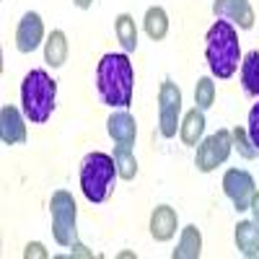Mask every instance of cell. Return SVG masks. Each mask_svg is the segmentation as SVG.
<instances>
[{
	"instance_id": "6da1fadb",
	"label": "cell",
	"mask_w": 259,
	"mask_h": 259,
	"mask_svg": "<svg viewBox=\"0 0 259 259\" xmlns=\"http://www.w3.org/2000/svg\"><path fill=\"white\" fill-rule=\"evenodd\" d=\"M96 91L106 106L127 109L133 104L135 91V70L127 55H104L96 65Z\"/></svg>"
},
{
	"instance_id": "7a4b0ae2",
	"label": "cell",
	"mask_w": 259,
	"mask_h": 259,
	"mask_svg": "<svg viewBox=\"0 0 259 259\" xmlns=\"http://www.w3.org/2000/svg\"><path fill=\"white\" fill-rule=\"evenodd\" d=\"M205 57L212 75L218 78H231L239 70V60H241V45H239V31L231 21L218 18L210 26L205 36Z\"/></svg>"
},
{
	"instance_id": "3957f363",
	"label": "cell",
	"mask_w": 259,
	"mask_h": 259,
	"mask_svg": "<svg viewBox=\"0 0 259 259\" xmlns=\"http://www.w3.org/2000/svg\"><path fill=\"white\" fill-rule=\"evenodd\" d=\"M55 99H57V83L50 78L47 70H29L24 83H21V104L24 114L34 124H45L55 112Z\"/></svg>"
},
{
	"instance_id": "277c9868",
	"label": "cell",
	"mask_w": 259,
	"mask_h": 259,
	"mask_svg": "<svg viewBox=\"0 0 259 259\" xmlns=\"http://www.w3.org/2000/svg\"><path fill=\"white\" fill-rule=\"evenodd\" d=\"M117 163L109 153L94 150L80 161V189L85 194L89 202H104L109 200V194L114 189V179H117Z\"/></svg>"
},
{
	"instance_id": "5b68a950",
	"label": "cell",
	"mask_w": 259,
	"mask_h": 259,
	"mask_svg": "<svg viewBox=\"0 0 259 259\" xmlns=\"http://www.w3.org/2000/svg\"><path fill=\"white\" fill-rule=\"evenodd\" d=\"M50 210H52V233H55V241L60 246L78 244V228H75L78 205L73 200V194L68 189H57L52 194V200H50Z\"/></svg>"
},
{
	"instance_id": "8992f818",
	"label": "cell",
	"mask_w": 259,
	"mask_h": 259,
	"mask_svg": "<svg viewBox=\"0 0 259 259\" xmlns=\"http://www.w3.org/2000/svg\"><path fill=\"white\" fill-rule=\"evenodd\" d=\"M231 150H233V135L228 130H218V133H212L210 138H205L200 143L194 166H197V171H202V174H210V171H215L221 163L228 161Z\"/></svg>"
},
{
	"instance_id": "52a82bcc",
	"label": "cell",
	"mask_w": 259,
	"mask_h": 259,
	"mask_svg": "<svg viewBox=\"0 0 259 259\" xmlns=\"http://www.w3.org/2000/svg\"><path fill=\"white\" fill-rule=\"evenodd\" d=\"M179 114H182V91L174 80H163L158 91V124L163 138H174L179 130Z\"/></svg>"
},
{
	"instance_id": "ba28073f",
	"label": "cell",
	"mask_w": 259,
	"mask_h": 259,
	"mask_svg": "<svg viewBox=\"0 0 259 259\" xmlns=\"http://www.w3.org/2000/svg\"><path fill=\"white\" fill-rule=\"evenodd\" d=\"M254 177L249 174V171L244 168H228L226 171V177H223V192H226V197L233 202L236 210H249L251 205V197H254Z\"/></svg>"
},
{
	"instance_id": "9c48e42d",
	"label": "cell",
	"mask_w": 259,
	"mask_h": 259,
	"mask_svg": "<svg viewBox=\"0 0 259 259\" xmlns=\"http://www.w3.org/2000/svg\"><path fill=\"white\" fill-rule=\"evenodd\" d=\"M41 39H45V21H41L39 13L29 11L24 13V18L18 21V29H16V47L18 52H34L39 45H41Z\"/></svg>"
},
{
	"instance_id": "30bf717a",
	"label": "cell",
	"mask_w": 259,
	"mask_h": 259,
	"mask_svg": "<svg viewBox=\"0 0 259 259\" xmlns=\"http://www.w3.org/2000/svg\"><path fill=\"white\" fill-rule=\"evenodd\" d=\"M212 13L218 18L231 21L239 29H251L254 26V11L249 0H215L212 3Z\"/></svg>"
},
{
	"instance_id": "8fae6325",
	"label": "cell",
	"mask_w": 259,
	"mask_h": 259,
	"mask_svg": "<svg viewBox=\"0 0 259 259\" xmlns=\"http://www.w3.org/2000/svg\"><path fill=\"white\" fill-rule=\"evenodd\" d=\"M0 138H3L6 145H21L26 143V124H24V117L16 106L6 104L0 109Z\"/></svg>"
},
{
	"instance_id": "7c38bea8",
	"label": "cell",
	"mask_w": 259,
	"mask_h": 259,
	"mask_svg": "<svg viewBox=\"0 0 259 259\" xmlns=\"http://www.w3.org/2000/svg\"><path fill=\"white\" fill-rule=\"evenodd\" d=\"M177 223H179V215L171 205H158L150 215V236L156 241H168L174 239L177 233Z\"/></svg>"
},
{
	"instance_id": "4fadbf2b",
	"label": "cell",
	"mask_w": 259,
	"mask_h": 259,
	"mask_svg": "<svg viewBox=\"0 0 259 259\" xmlns=\"http://www.w3.org/2000/svg\"><path fill=\"white\" fill-rule=\"evenodd\" d=\"M106 130L114 143L119 145H135V138H138V122L130 112H114L109 119H106Z\"/></svg>"
},
{
	"instance_id": "5bb4252c",
	"label": "cell",
	"mask_w": 259,
	"mask_h": 259,
	"mask_svg": "<svg viewBox=\"0 0 259 259\" xmlns=\"http://www.w3.org/2000/svg\"><path fill=\"white\" fill-rule=\"evenodd\" d=\"M233 239H236V249L244 256H256L259 254V223L256 221H239Z\"/></svg>"
},
{
	"instance_id": "9a60e30c",
	"label": "cell",
	"mask_w": 259,
	"mask_h": 259,
	"mask_svg": "<svg viewBox=\"0 0 259 259\" xmlns=\"http://www.w3.org/2000/svg\"><path fill=\"white\" fill-rule=\"evenodd\" d=\"M200 254H202V233L192 223L182 231V239H179V244H177L171 256L174 259H200Z\"/></svg>"
},
{
	"instance_id": "2e32d148",
	"label": "cell",
	"mask_w": 259,
	"mask_h": 259,
	"mask_svg": "<svg viewBox=\"0 0 259 259\" xmlns=\"http://www.w3.org/2000/svg\"><path fill=\"white\" fill-rule=\"evenodd\" d=\"M205 133V114L200 106H194V109H189L179 124V135H182V143L184 145H197L200 138Z\"/></svg>"
},
{
	"instance_id": "e0dca14e",
	"label": "cell",
	"mask_w": 259,
	"mask_h": 259,
	"mask_svg": "<svg viewBox=\"0 0 259 259\" xmlns=\"http://www.w3.org/2000/svg\"><path fill=\"white\" fill-rule=\"evenodd\" d=\"M65 60H68V36H65V31L55 29L45 41V62L52 68H62Z\"/></svg>"
},
{
	"instance_id": "ac0fdd59",
	"label": "cell",
	"mask_w": 259,
	"mask_h": 259,
	"mask_svg": "<svg viewBox=\"0 0 259 259\" xmlns=\"http://www.w3.org/2000/svg\"><path fill=\"white\" fill-rule=\"evenodd\" d=\"M143 29H145V34L153 39V41L166 39V34H168V16H166V11L161 6L148 8L145 11V18H143Z\"/></svg>"
},
{
	"instance_id": "d6986e66",
	"label": "cell",
	"mask_w": 259,
	"mask_h": 259,
	"mask_svg": "<svg viewBox=\"0 0 259 259\" xmlns=\"http://www.w3.org/2000/svg\"><path fill=\"white\" fill-rule=\"evenodd\" d=\"M114 31H117V39L124 52H135L138 50V26H135V18L130 13H119L117 21H114Z\"/></svg>"
},
{
	"instance_id": "ffe728a7",
	"label": "cell",
	"mask_w": 259,
	"mask_h": 259,
	"mask_svg": "<svg viewBox=\"0 0 259 259\" xmlns=\"http://www.w3.org/2000/svg\"><path fill=\"white\" fill-rule=\"evenodd\" d=\"M241 83L249 96H259V50H251L241 62Z\"/></svg>"
},
{
	"instance_id": "44dd1931",
	"label": "cell",
	"mask_w": 259,
	"mask_h": 259,
	"mask_svg": "<svg viewBox=\"0 0 259 259\" xmlns=\"http://www.w3.org/2000/svg\"><path fill=\"white\" fill-rule=\"evenodd\" d=\"M114 163H117V174L124 182H133L138 177V158L133 153V145H119L114 148Z\"/></svg>"
},
{
	"instance_id": "7402d4cb",
	"label": "cell",
	"mask_w": 259,
	"mask_h": 259,
	"mask_svg": "<svg viewBox=\"0 0 259 259\" xmlns=\"http://www.w3.org/2000/svg\"><path fill=\"white\" fill-rule=\"evenodd\" d=\"M194 104H197L202 112L215 104V83H212V78H200L197 80V89H194Z\"/></svg>"
},
{
	"instance_id": "603a6c76",
	"label": "cell",
	"mask_w": 259,
	"mask_h": 259,
	"mask_svg": "<svg viewBox=\"0 0 259 259\" xmlns=\"http://www.w3.org/2000/svg\"><path fill=\"white\" fill-rule=\"evenodd\" d=\"M233 145H236V150H239V153L244 156V158H256V153H259V148L251 143V138H249V133L244 127H233Z\"/></svg>"
},
{
	"instance_id": "cb8c5ba5",
	"label": "cell",
	"mask_w": 259,
	"mask_h": 259,
	"mask_svg": "<svg viewBox=\"0 0 259 259\" xmlns=\"http://www.w3.org/2000/svg\"><path fill=\"white\" fill-rule=\"evenodd\" d=\"M246 133H249L251 143L259 148V104H254L251 112H249V127H246Z\"/></svg>"
},
{
	"instance_id": "d4e9b609",
	"label": "cell",
	"mask_w": 259,
	"mask_h": 259,
	"mask_svg": "<svg viewBox=\"0 0 259 259\" xmlns=\"http://www.w3.org/2000/svg\"><path fill=\"white\" fill-rule=\"evenodd\" d=\"M47 249L45 244H39V241H29L26 249H24V259H47Z\"/></svg>"
},
{
	"instance_id": "484cf974",
	"label": "cell",
	"mask_w": 259,
	"mask_h": 259,
	"mask_svg": "<svg viewBox=\"0 0 259 259\" xmlns=\"http://www.w3.org/2000/svg\"><path fill=\"white\" fill-rule=\"evenodd\" d=\"M70 254H73V256H85V259H91V256H94L83 244H73V251H70Z\"/></svg>"
},
{
	"instance_id": "4316f807",
	"label": "cell",
	"mask_w": 259,
	"mask_h": 259,
	"mask_svg": "<svg viewBox=\"0 0 259 259\" xmlns=\"http://www.w3.org/2000/svg\"><path fill=\"white\" fill-rule=\"evenodd\" d=\"M251 215H254V221L259 223V192H254V197H251V205H249Z\"/></svg>"
},
{
	"instance_id": "83f0119b",
	"label": "cell",
	"mask_w": 259,
	"mask_h": 259,
	"mask_svg": "<svg viewBox=\"0 0 259 259\" xmlns=\"http://www.w3.org/2000/svg\"><path fill=\"white\" fill-rule=\"evenodd\" d=\"M73 3H75L80 11H85V8H91V3H94V0H73Z\"/></svg>"
}]
</instances>
